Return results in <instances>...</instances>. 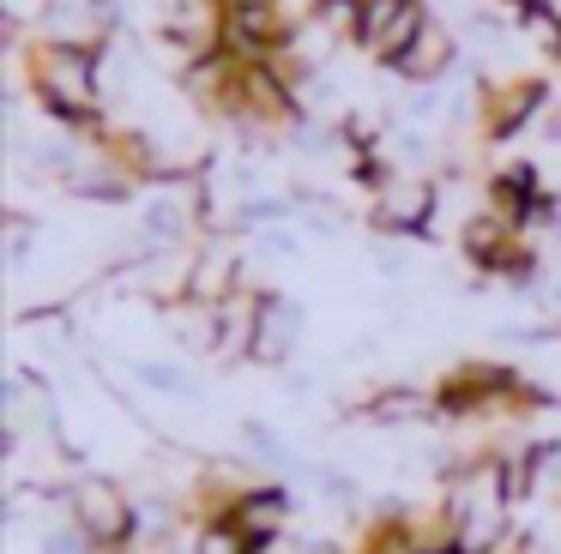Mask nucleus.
I'll use <instances>...</instances> for the list:
<instances>
[{
	"instance_id": "4",
	"label": "nucleus",
	"mask_w": 561,
	"mask_h": 554,
	"mask_svg": "<svg viewBox=\"0 0 561 554\" xmlns=\"http://www.w3.org/2000/svg\"><path fill=\"white\" fill-rule=\"evenodd\" d=\"M435 211L440 187L423 175H392L375 193V229H392V235H435Z\"/></svg>"
},
{
	"instance_id": "11",
	"label": "nucleus",
	"mask_w": 561,
	"mask_h": 554,
	"mask_svg": "<svg viewBox=\"0 0 561 554\" xmlns=\"http://www.w3.org/2000/svg\"><path fill=\"white\" fill-rule=\"evenodd\" d=\"M363 7L368 0H314L308 24H314L327 43H356V31H363Z\"/></svg>"
},
{
	"instance_id": "9",
	"label": "nucleus",
	"mask_w": 561,
	"mask_h": 554,
	"mask_svg": "<svg viewBox=\"0 0 561 554\" xmlns=\"http://www.w3.org/2000/svg\"><path fill=\"white\" fill-rule=\"evenodd\" d=\"M356 416L380 422V428H404V422H428V416H440V409H435V392H428V385H380V392H368L363 404H356Z\"/></svg>"
},
{
	"instance_id": "14",
	"label": "nucleus",
	"mask_w": 561,
	"mask_h": 554,
	"mask_svg": "<svg viewBox=\"0 0 561 554\" xmlns=\"http://www.w3.org/2000/svg\"><path fill=\"white\" fill-rule=\"evenodd\" d=\"M230 7H254V0H230Z\"/></svg>"
},
{
	"instance_id": "1",
	"label": "nucleus",
	"mask_w": 561,
	"mask_h": 554,
	"mask_svg": "<svg viewBox=\"0 0 561 554\" xmlns=\"http://www.w3.org/2000/svg\"><path fill=\"white\" fill-rule=\"evenodd\" d=\"M31 91L61 127H103V55L79 43H31Z\"/></svg>"
},
{
	"instance_id": "6",
	"label": "nucleus",
	"mask_w": 561,
	"mask_h": 554,
	"mask_svg": "<svg viewBox=\"0 0 561 554\" xmlns=\"http://www.w3.org/2000/svg\"><path fill=\"white\" fill-rule=\"evenodd\" d=\"M549 103V84L543 79H501L483 84V139H513L525 132Z\"/></svg>"
},
{
	"instance_id": "3",
	"label": "nucleus",
	"mask_w": 561,
	"mask_h": 554,
	"mask_svg": "<svg viewBox=\"0 0 561 554\" xmlns=\"http://www.w3.org/2000/svg\"><path fill=\"white\" fill-rule=\"evenodd\" d=\"M61 506H67V524L91 542L98 554H134L139 542V506L115 488L110 476H79L61 488Z\"/></svg>"
},
{
	"instance_id": "12",
	"label": "nucleus",
	"mask_w": 561,
	"mask_h": 554,
	"mask_svg": "<svg viewBox=\"0 0 561 554\" xmlns=\"http://www.w3.org/2000/svg\"><path fill=\"white\" fill-rule=\"evenodd\" d=\"M194 554H254V542L242 536V524L230 512H206L194 530Z\"/></svg>"
},
{
	"instance_id": "2",
	"label": "nucleus",
	"mask_w": 561,
	"mask_h": 554,
	"mask_svg": "<svg viewBox=\"0 0 561 554\" xmlns=\"http://www.w3.org/2000/svg\"><path fill=\"white\" fill-rule=\"evenodd\" d=\"M549 404L519 368L507 361H459L447 380L435 385V409L447 422H483V416H525V409Z\"/></svg>"
},
{
	"instance_id": "10",
	"label": "nucleus",
	"mask_w": 561,
	"mask_h": 554,
	"mask_svg": "<svg viewBox=\"0 0 561 554\" xmlns=\"http://www.w3.org/2000/svg\"><path fill=\"white\" fill-rule=\"evenodd\" d=\"M296 344V308L284 296H266V313H260V337H254V361H284Z\"/></svg>"
},
{
	"instance_id": "5",
	"label": "nucleus",
	"mask_w": 561,
	"mask_h": 554,
	"mask_svg": "<svg viewBox=\"0 0 561 554\" xmlns=\"http://www.w3.org/2000/svg\"><path fill=\"white\" fill-rule=\"evenodd\" d=\"M423 24H428L423 0H368L356 43H363L368 55L380 60V67H392V60H399L404 48H411L416 36H423Z\"/></svg>"
},
{
	"instance_id": "7",
	"label": "nucleus",
	"mask_w": 561,
	"mask_h": 554,
	"mask_svg": "<svg viewBox=\"0 0 561 554\" xmlns=\"http://www.w3.org/2000/svg\"><path fill=\"white\" fill-rule=\"evenodd\" d=\"M224 512L242 524V536L248 542H272V536H284L290 530V518H296V500L284 488H272V482H254V488H242Z\"/></svg>"
},
{
	"instance_id": "13",
	"label": "nucleus",
	"mask_w": 561,
	"mask_h": 554,
	"mask_svg": "<svg viewBox=\"0 0 561 554\" xmlns=\"http://www.w3.org/2000/svg\"><path fill=\"white\" fill-rule=\"evenodd\" d=\"M423 554H471V549H465V542H453V536H440L435 549H423Z\"/></svg>"
},
{
	"instance_id": "8",
	"label": "nucleus",
	"mask_w": 561,
	"mask_h": 554,
	"mask_svg": "<svg viewBox=\"0 0 561 554\" xmlns=\"http://www.w3.org/2000/svg\"><path fill=\"white\" fill-rule=\"evenodd\" d=\"M453 60H459V43H453V31L428 19L423 36H416V43L404 48L399 60H392V72H399V79H411V84H435V79H447V72H453Z\"/></svg>"
}]
</instances>
